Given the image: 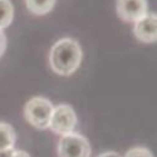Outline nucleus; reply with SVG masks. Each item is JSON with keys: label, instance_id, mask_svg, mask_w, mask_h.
<instances>
[{"label": "nucleus", "instance_id": "1", "mask_svg": "<svg viewBox=\"0 0 157 157\" xmlns=\"http://www.w3.org/2000/svg\"><path fill=\"white\" fill-rule=\"evenodd\" d=\"M82 62V49L77 40L63 38L58 40L49 52V65L59 75L73 74Z\"/></svg>", "mask_w": 157, "mask_h": 157}, {"label": "nucleus", "instance_id": "2", "mask_svg": "<svg viewBox=\"0 0 157 157\" xmlns=\"http://www.w3.org/2000/svg\"><path fill=\"white\" fill-rule=\"evenodd\" d=\"M53 104L44 97L30 98L24 107V117L33 127L38 129H47L53 112Z\"/></svg>", "mask_w": 157, "mask_h": 157}, {"label": "nucleus", "instance_id": "3", "mask_svg": "<svg viewBox=\"0 0 157 157\" xmlns=\"http://www.w3.org/2000/svg\"><path fill=\"white\" fill-rule=\"evenodd\" d=\"M77 126V114L69 104H59L53 108L49 121V129L59 136L72 133Z\"/></svg>", "mask_w": 157, "mask_h": 157}, {"label": "nucleus", "instance_id": "4", "mask_svg": "<svg viewBox=\"0 0 157 157\" xmlns=\"http://www.w3.org/2000/svg\"><path fill=\"white\" fill-rule=\"evenodd\" d=\"M90 146L88 140L79 133L62 136L58 143V157H89Z\"/></svg>", "mask_w": 157, "mask_h": 157}, {"label": "nucleus", "instance_id": "5", "mask_svg": "<svg viewBox=\"0 0 157 157\" xmlns=\"http://www.w3.org/2000/svg\"><path fill=\"white\" fill-rule=\"evenodd\" d=\"M116 10L123 21L135 23L148 13V3L147 0H117Z\"/></svg>", "mask_w": 157, "mask_h": 157}, {"label": "nucleus", "instance_id": "6", "mask_svg": "<svg viewBox=\"0 0 157 157\" xmlns=\"http://www.w3.org/2000/svg\"><path fill=\"white\" fill-rule=\"evenodd\" d=\"M157 18L156 14H147L145 17H142L137 21H135L133 27V33L136 38L142 43H155L157 38Z\"/></svg>", "mask_w": 157, "mask_h": 157}, {"label": "nucleus", "instance_id": "7", "mask_svg": "<svg viewBox=\"0 0 157 157\" xmlns=\"http://www.w3.org/2000/svg\"><path fill=\"white\" fill-rule=\"evenodd\" d=\"M17 133L9 123L0 122V150L14 148Z\"/></svg>", "mask_w": 157, "mask_h": 157}, {"label": "nucleus", "instance_id": "8", "mask_svg": "<svg viewBox=\"0 0 157 157\" xmlns=\"http://www.w3.org/2000/svg\"><path fill=\"white\" fill-rule=\"evenodd\" d=\"M57 0H25L28 10L35 15H45L54 8Z\"/></svg>", "mask_w": 157, "mask_h": 157}, {"label": "nucleus", "instance_id": "9", "mask_svg": "<svg viewBox=\"0 0 157 157\" xmlns=\"http://www.w3.org/2000/svg\"><path fill=\"white\" fill-rule=\"evenodd\" d=\"M14 19V6L10 0H0V30H4Z\"/></svg>", "mask_w": 157, "mask_h": 157}, {"label": "nucleus", "instance_id": "10", "mask_svg": "<svg viewBox=\"0 0 157 157\" xmlns=\"http://www.w3.org/2000/svg\"><path fill=\"white\" fill-rule=\"evenodd\" d=\"M123 157H153L151 151L146 147H132L128 150Z\"/></svg>", "mask_w": 157, "mask_h": 157}, {"label": "nucleus", "instance_id": "11", "mask_svg": "<svg viewBox=\"0 0 157 157\" xmlns=\"http://www.w3.org/2000/svg\"><path fill=\"white\" fill-rule=\"evenodd\" d=\"M5 49H6V36L3 30H0V57L4 54Z\"/></svg>", "mask_w": 157, "mask_h": 157}, {"label": "nucleus", "instance_id": "12", "mask_svg": "<svg viewBox=\"0 0 157 157\" xmlns=\"http://www.w3.org/2000/svg\"><path fill=\"white\" fill-rule=\"evenodd\" d=\"M15 150L14 148H8V150H0V157H13Z\"/></svg>", "mask_w": 157, "mask_h": 157}, {"label": "nucleus", "instance_id": "13", "mask_svg": "<svg viewBox=\"0 0 157 157\" xmlns=\"http://www.w3.org/2000/svg\"><path fill=\"white\" fill-rule=\"evenodd\" d=\"M98 157H121L117 152H113V151H109V152H104L102 155H99Z\"/></svg>", "mask_w": 157, "mask_h": 157}, {"label": "nucleus", "instance_id": "14", "mask_svg": "<svg viewBox=\"0 0 157 157\" xmlns=\"http://www.w3.org/2000/svg\"><path fill=\"white\" fill-rule=\"evenodd\" d=\"M13 157H30L25 151H19V150H15L14 155H13Z\"/></svg>", "mask_w": 157, "mask_h": 157}]
</instances>
